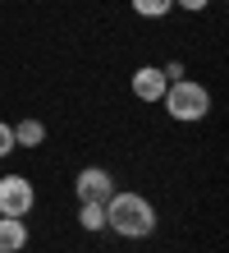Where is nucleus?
Segmentation results:
<instances>
[{"mask_svg":"<svg viewBox=\"0 0 229 253\" xmlns=\"http://www.w3.org/2000/svg\"><path fill=\"white\" fill-rule=\"evenodd\" d=\"M78 226H83L87 235L105 230V203H78Z\"/></svg>","mask_w":229,"mask_h":253,"instance_id":"8","label":"nucleus"},{"mask_svg":"<svg viewBox=\"0 0 229 253\" xmlns=\"http://www.w3.org/2000/svg\"><path fill=\"white\" fill-rule=\"evenodd\" d=\"M161 101L170 111V120H179V125H193V120H206L211 115V92L202 83H193V79H174Z\"/></svg>","mask_w":229,"mask_h":253,"instance_id":"2","label":"nucleus"},{"mask_svg":"<svg viewBox=\"0 0 229 253\" xmlns=\"http://www.w3.org/2000/svg\"><path fill=\"white\" fill-rule=\"evenodd\" d=\"M174 5H179V9H188V14H202L211 0H174Z\"/></svg>","mask_w":229,"mask_h":253,"instance_id":"11","label":"nucleus"},{"mask_svg":"<svg viewBox=\"0 0 229 253\" xmlns=\"http://www.w3.org/2000/svg\"><path fill=\"white\" fill-rule=\"evenodd\" d=\"M37 207V184L28 175H0V216H28Z\"/></svg>","mask_w":229,"mask_h":253,"instance_id":"3","label":"nucleus"},{"mask_svg":"<svg viewBox=\"0 0 229 253\" xmlns=\"http://www.w3.org/2000/svg\"><path fill=\"white\" fill-rule=\"evenodd\" d=\"M73 193H78V203H105L115 193V175L105 166H83L73 180Z\"/></svg>","mask_w":229,"mask_h":253,"instance_id":"4","label":"nucleus"},{"mask_svg":"<svg viewBox=\"0 0 229 253\" xmlns=\"http://www.w3.org/2000/svg\"><path fill=\"white\" fill-rule=\"evenodd\" d=\"M9 152H14V129H9L5 120H0V161H5Z\"/></svg>","mask_w":229,"mask_h":253,"instance_id":"10","label":"nucleus"},{"mask_svg":"<svg viewBox=\"0 0 229 253\" xmlns=\"http://www.w3.org/2000/svg\"><path fill=\"white\" fill-rule=\"evenodd\" d=\"M105 230L124 235V240H147L156 230V207H151L142 193H124L115 189L105 198Z\"/></svg>","mask_w":229,"mask_h":253,"instance_id":"1","label":"nucleus"},{"mask_svg":"<svg viewBox=\"0 0 229 253\" xmlns=\"http://www.w3.org/2000/svg\"><path fill=\"white\" fill-rule=\"evenodd\" d=\"M9 129H14V147H41L46 143V125L41 120H19Z\"/></svg>","mask_w":229,"mask_h":253,"instance_id":"7","label":"nucleus"},{"mask_svg":"<svg viewBox=\"0 0 229 253\" xmlns=\"http://www.w3.org/2000/svg\"><path fill=\"white\" fill-rule=\"evenodd\" d=\"M137 19H165V14L174 9V0H129Z\"/></svg>","mask_w":229,"mask_h":253,"instance_id":"9","label":"nucleus"},{"mask_svg":"<svg viewBox=\"0 0 229 253\" xmlns=\"http://www.w3.org/2000/svg\"><path fill=\"white\" fill-rule=\"evenodd\" d=\"M23 249H28V221L0 216V253H23Z\"/></svg>","mask_w":229,"mask_h":253,"instance_id":"6","label":"nucleus"},{"mask_svg":"<svg viewBox=\"0 0 229 253\" xmlns=\"http://www.w3.org/2000/svg\"><path fill=\"white\" fill-rule=\"evenodd\" d=\"M161 74H165V79H170V83H174V79H183V60H170V65H165Z\"/></svg>","mask_w":229,"mask_h":253,"instance_id":"12","label":"nucleus"},{"mask_svg":"<svg viewBox=\"0 0 229 253\" xmlns=\"http://www.w3.org/2000/svg\"><path fill=\"white\" fill-rule=\"evenodd\" d=\"M129 87H133V97H137V101H161V97H165V87H170V79L161 74V65H142V69H133Z\"/></svg>","mask_w":229,"mask_h":253,"instance_id":"5","label":"nucleus"}]
</instances>
